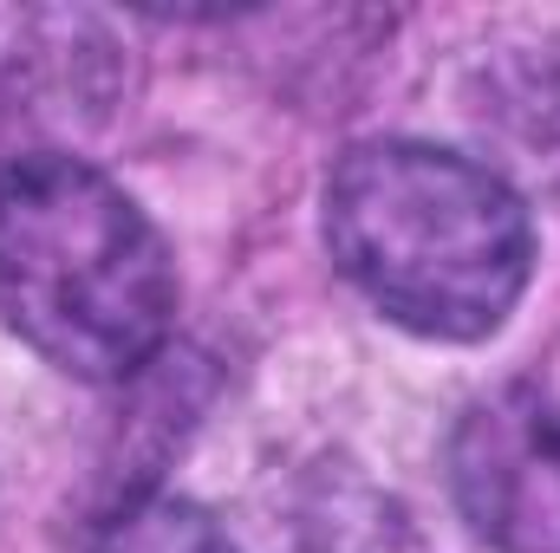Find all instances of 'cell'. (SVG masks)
I'll return each instance as SVG.
<instances>
[{
  "mask_svg": "<svg viewBox=\"0 0 560 553\" xmlns=\"http://www.w3.org/2000/svg\"><path fill=\"white\" fill-rule=\"evenodd\" d=\"M326 248L392 326L482 339L528 286L535 228L522 196L436 143H359L326 176Z\"/></svg>",
  "mask_w": 560,
  "mask_h": 553,
  "instance_id": "obj_1",
  "label": "cell"
},
{
  "mask_svg": "<svg viewBox=\"0 0 560 553\" xmlns=\"http://www.w3.org/2000/svg\"><path fill=\"white\" fill-rule=\"evenodd\" d=\"M176 313L170 248L138 202L79 156L0 169V319L46 365L112 385L156 358Z\"/></svg>",
  "mask_w": 560,
  "mask_h": 553,
  "instance_id": "obj_2",
  "label": "cell"
},
{
  "mask_svg": "<svg viewBox=\"0 0 560 553\" xmlns=\"http://www.w3.org/2000/svg\"><path fill=\"white\" fill-rule=\"evenodd\" d=\"M450 489L495 553H560V398L535 385L476 398L450 436Z\"/></svg>",
  "mask_w": 560,
  "mask_h": 553,
  "instance_id": "obj_3",
  "label": "cell"
},
{
  "mask_svg": "<svg viewBox=\"0 0 560 553\" xmlns=\"http://www.w3.org/2000/svg\"><path fill=\"white\" fill-rule=\"evenodd\" d=\"M92 553H235V541L196 508V502H176V495H150L131 502Z\"/></svg>",
  "mask_w": 560,
  "mask_h": 553,
  "instance_id": "obj_4",
  "label": "cell"
}]
</instances>
